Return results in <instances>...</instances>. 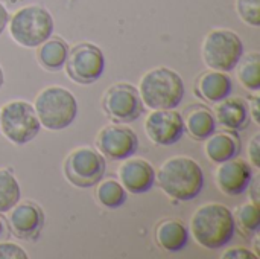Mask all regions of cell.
<instances>
[{"label": "cell", "instance_id": "6da1fadb", "mask_svg": "<svg viewBox=\"0 0 260 259\" xmlns=\"http://www.w3.org/2000/svg\"><path fill=\"white\" fill-rule=\"evenodd\" d=\"M155 182L169 198L175 202H190L203 192L204 172L195 159L175 156L168 159L158 171H155Z\"/></svg>", "mask_w": 260, "mask_h": 259}, {"label": "cell", "instance_id": "7a4b0ae2", "mask_svg": "<svg viewBox=\"0 0 260 259\" xmlns=\"http://www.w3.org/2000/svg\"><path fill=\"white\" fill-rule=\"evenodd\" d=\"M190 235L201 247L219 250L230 244L236 234L233 212L221 203L200 206L190 218Z\"/></svg>", "mask_w": 260, "mask_h": 259}, {"label": "cell", "instance_id": "3957f363", "mask_svg": "<svg viewBox=\"0 0 260 259\" xmlns=\"http://www.w3.org/2000/svg\"><path fill=\"white\" fill-rule=\"evenodd\" d=\"M139 95L151 110L177 108L184 98V81L169 67H155L146 72L139 82Z\"/></svg>", "mask_w": 260, "mask_h": 259}, {"label": "cell", "instance_id": "277c9868", "mask_svg": "<svg viewBox=\"0 0 260 259\" xmlns=\"http://www.w3.org/2000/svg\"><path fill=\"white\" fill-rule=\"evenodd\" d=\"M34 108L43 128L66 130L78 116V101L70 90L61 85L44 87L34 101Z\"/></svg>", "mask_w": 260, "mask_h": 259}, {"label": "cell", "instance_id": "5b68a950", "mask_svg": "<svg viewBox=\"0 0 260 259\" xmlns=\"http://www.w3.org/2000/svg\"><path fill=\"white\" fill-rule=\"evenodd\" d=\"M8 29L11 38L21 47H38L53 35L55 21L44 6L27 5L9 17Z\"/></svg>", "mask_w": 260, "mask_h": 259}, {"label": "cell", "instance_id": "8992f818", "mask_svg": "<svg viewBox=\"0 0 260 259\" xmlns=\"http://www.w3.org/2000/svg\"><path fill=\"white\" fill-rule=\"evenodd\" d=\"M201 55L209 69L229 73L244 55V43L232 29H212L203 40Z\"/></svg>", "mask_w": 260, "mask_h": 259}, {"label": "cell", "instance_id": "52a82bcc", "mask_svg": "<svg viewBox=\"0 0 260 259\" xmlns=\"http://www.w3.org/2000/svg\"><path fill=\"white\" fill-rule=\"evenodd\" d=\"M41 130L35 108L27 101H9L0 110V131L14 145L32 142Z\"/></svg>", "mask_w": 260, "mask_h": 259}, {"label": "cell", "instance_id": "ba28073f", "mask_svg": "<svg viewBox=\"0 0 260 259\" xmlns=\"http://www.w3.org/2000/svg\"><path fill=\"white\" fill-rule=\"evenodd\" d=\"M105 171V157L91 147H79L64 160V176L75 188L90 189L96 186L104 179Z\"/></svg>", "mask_w": 260, "mask_h": 259}, {"label": "cell", "instance_id": "9c48e42d", "mask_svg": "<svg viewBox=\"0 0 260 259\" xmlns=\"http://www.w3.org/2000/svg\"><path fill=\"white\" fill-rule=\"evenodd\" d=\"M64 67L73 82L90 85L99 81V78L104 75L105 56L96 44L79 43L69 49Z\"/></svg>", "mask_w": 260, "mask_h": 259}, {"label": "cell", "instance_id": "30bf717a", "mask_svg": "<svg viewBox=\"0 0 260 259\" xmlns=\"http://www.w3.org/2000/svg\"><path fill=\"white\" fill-rule=\"evenodd\" d=\"M102 108L117 124L136 122L145 111L137 87L128 82H117L108 87L102 98Z\"/></svg>", "mask_w": 260, "mask_h": 259}, {"label": "cell", "instance_id": "8fae6325", "mask_svg": "<svg viewBox=\"0 0 260 259\" xmlns=\"http://www.w3.org/2000/svg\"><path fill=\"white\" fill-rule=\"evenodd\" d=\"M96 150L108 160H125L139 150L137 134L126 124H108L96 136Z\"/></svg>", "mask_w": 260, "mask_h": 259}, {"label": "cell", "instance_id": "7c38bea8", "mask_svg": "<svg viewBox=\"0 0 260 259\" xmlns=\"http://www.w3.org/2000/svg\"><path fill=\"white\" fill-rule=\"evenodd\" d=\"M145 133L157 147H172L184 134L183 114L175 108L152 110L145 119Z\"/></svg>", "mask_w": 260, "mask_h": 259}, {"label": "cell", "instance_id": "4fadbf2b", "mask_svg": "<svg viewBox=\"0 0 260 259\" xmlns=\"http://www.w3.org/2000/svg\"><path fill=\"white\" fill-rule=\"evenodd\" d=\"M11 232L23 241H35L44 226V214L34 202H18L8 212Z\"/></svg>", "mask_w": 260, "mask_h": 259}, {"label": "cell", "instance_id": "5bb4252c", "mask_svg": "<svg viewBox=\"0 0 260 259\" xmlns=\"http://www.w3.org/2000/svg\"><path fill=\"white\" fill-rule=\"evenodd\" d=\"M117 177L128 194H146L155 185L154 166L140 157H128L117 169Z\"/></svg>", "mask_w": 260, "mask_h": 259}, {"label": "cell", "instance_id": "9a60e30c", "mask_svg": "<svg viewBox=\"0 0 260 259\" xmlns=\"http://www.w3.org/2000/svg\"><path fill=\"white\" fill-rule=\"evenodd\" d=\"M253 176L254 174H253L251 165H248L242 159L235 157V159L219 163L216 174H215V180H216L218 189L222 194L229 197H238L247 191Z\"/></svg>", "mask_w": 260, "mask_h": 259}, {"label": "cell", "instance_id": "2e32d148", "mask_svg": "<svg viewBox=\"0 0 260 259\" xmlns=\"http://www.w3.org/2000/svg\"><path fill=\"white\" fill-rule=\"evenodd\" d=\"M215 119L227 131H244L250 125L248 102L238 96H227L215 107Z\"/></svg>", "mask_w": 260, "mask_h": 259}, {"label": "cell", "instance_id": "e0dca14e", "mask_svg": "<svg viewBox=\"0 0 260 259\" xmlns=\"http://www.w3.org/2000/svg\"><path fill=\"white\" fill-rule=\"evenodd\" d=\"M233 92L232 78L221 70H207L201 73L195 81V95L207 102L218 104L219 101L230 96Z\"/></svg>", "mask_w": 260, "mask_h": 259}, {"label": "cell", "instance_id": "ac0fdd59", "mask_svg": "<svg viewBox=\"0 0 260 259\" xmlns=\"http://www.w3.org/2000/svg\"><path fill=\"white\" fill-rule=\"evenodd\" d=\"M189 229L180 220H163L155 229L158 247L168 253H178L189 244Z\"/></svg>", "mask_w": 260, "mask_h": 259}, {"label": "cell", "instance_id": "d6986e66", "mask_svg": "<svg viewBox=\"0 0 260 259\" xmlns=\"http://www.w3.org/2000/svg\"><path fill=\"white\" fill-rule=\"evenodd\" d=\"M204 151L209 160L219 165L222 162L238 157V154L241 153V139L236 136L235 131H215L210 137L206 139Z\"/></svg>", "mask_w": 260, "mask_h": 259}, {"label": "cell", "instance_id": "ffe728a7", "mask_svg": "<svg viewBox=\"0 0 260 259\" xmlns=\"http://www.w3.org/2000/svg\"><path fill=\"white\" fill-rule=\"evenodd\" d=\"M184 131L193 140H206L216 131V119L212 110L204 105H193L186 111Z\"/></svg>", "mask_w": 260, "mask_h": 259}, {"label": "cell", "instance_id": "44dd1931", "mask_svg": "<svg viewBox=\"0 0 260 259\" xmlns=\"http://www.w3.org/2000/svg\"><path fill=\"white\" fill-rule=\"evenodd\" d=\"M67 55L69 44L59 37H50L37 47V61L49 72H58L64 69Z\"/></svg>", "mask_w": 260, "mask_h": 259}, {"label": "cell", "instance_id": "7402d4cb", "mask_svg": "<svg viewBox=\"0 0 260 259\" xmlns=\"http://www.w3.org/2000/svg\"><path fill=\"white\" fill-rule=\"evenodd\" d=\"M238 70L239 82L250 92L256 93L260 90V53L250 52L242 55L235 67Z\"/></svg>", "mask_w": 260, "mask_h": 259}, {"label": "cell", "instance_id": "603a6c76", "mask_svg": "<svg viewBox=\"0 0 260 259\" xmlns=\"http://www.w3.org/2000/svg\"><path fill=\"white\" fill-rule=\"evenodd\" d=\"M96 186V198L107 209H117L128 200V192L114 179H102Z\"/></svg>", "mask_w": 260, "mask_h": 259}, {"label": "cell", "instance_id": "cb8c5ba5", "mask_svg": "<svg viewBox=\"0 0 260 259\" xmlns=\"http://www.w3.org/2000/svg\"><path fill=\"white\" fill-rule=\"evenodd\" d=\"M21 198V188L12 169H0V214H8Z\"/></svg>", "mask_w": 260, "mask_h": 259}, {"label": "cell", "instance_id": "d4e9b609", "mask_svg": "<svg viewBox=\"0 0 260 259\" xmlns=\"http://www.w3.org/2000/svg\"><path fill=\"white\" fill-rule=\"evenodd\" d=\"M236 227H239L245 235L257 234L260 227V208L259 205L250 202L238 208L235 215Z\"/></svg>", "mask_w": 260, "mask_h": 259}, {"label": "cell", "instance_id": "484cf974", "mask_svg": "<svg viewBox=\"0 0 260 259\" xmlns=\"http://www.w3.org/2000/svg\"><path fill=\"white\" fill-rule=\"evenodd\" d=\"M239 18L253 27L260 26V0H236L235 3Z\"/></svg>", "mask_w": 260, "mask_h": 259}, {"label": "cell", "instance_id": "4316f807", "mask_svg": "<svg viewBox=\"0 0 260 259\" xmlns=\"http://www.w3.org/2000/svg\"><path fill=\"white\" fill-rule=\"evenodd\" d=\"M0 259H27V253L15 243L0 241Z\"/></svg>", "mask_w": 260, "mask_h": 259}, {"label": "cell", "instance_id": "83f0119b", "mask_svg": "<svg viewBox=\"0 0 260 259\" xmlns=\"http://www.w3.org/2000/svg\"><path fill=\"white\" fill-rule=\"evenodd\" d=\"M248 160L251 163V166H254L256 169L260 168V134L256 133L248 145Z\"/></svg>", "mask_w": 260, "mask_h": 259}, {"label": "cell", "instance_id": "f1b7e54d", "mask_svg": "<svg viewBox=\"0 0 260 259\" xmlns=\"http://www.w3.org/2000/svg\"><path fill=\"white\" fill-rule=\"evenodd\" d=\"M222 259H259V256L245 247H233L229 250H224V253L221 255Z\"/></svg>", "mask_w": 260, "mask_h": 259}, {"label": "cell", "instance_id": "f546056e", "mask_svg": "<svg viewBox=\"0 0 260 259\" xmlns=\"http://www.w3.org/2000/svg\"><path fill=\"white\" fill-rule=\"evenodd\" d=\"M259 107H260V98L257 95V92L250 96L248 99V111H250V118L256 122V124H260V113H259Z\"/></svg>", "mask_w": 260, "mask_h": 259}, {"label": "cell", "instance_id": "4dcf8cb0", "mask_svg": "<svg viewBox=\"0 0 260 259\" xmlns=\"http://www.w3.org/2000/svg\"><path fill=\"white\" fill-rule=\"evenodd\" d=\"M260 176H253V179H251V182H250V185H248V188H247V191H248V194H250V198H251V202L253 203H256V205H260Z\"/></svg>", "mask_w": 260, "mask_h": 259}, {"label": "cell", "instance_id": "1f68e13d", "mask_svg": "<svg viewBox=\"0 0 260 259\" xmlns=\"http://www.w3.org/2000/svg\"><path fill=\"white\" fill-rule=\"evenodd\" d=\"M9 11L5 6L3 2H0V35L5 32V29L8 27V21H9Z\"/></svg>", "mask_w": 260, "mask_h": 259}, {"label": "cell", "instance_id": "d6a6232c", "mask_svg": "<svg viewBox=\"0 0 260 259\" xmlns=\"http://www.w3.org/2000/svg\"><path fill=\"white\" fill-rule=\"evenodd\" d=\"M6 237V224H5V221L0 218V240H3Z\"/></svg>", "mask_w": 260, "mask_h": 259}, {"label": "cell", "instance_id": "836d02e7", "mask_svg": "<svg viewBox=\"0 0 260 259\" xmlns=\"http://www.w3.org/2000/svg\"><path fill=\"white\" fill-rule=\"evenodd\" d=\"M3 82H5V76H3V70H2V67H0V89H2V85H3Z\"/></svg>", "mask_w": 260, "mask_h": 259}]
</instances>
